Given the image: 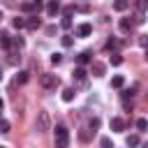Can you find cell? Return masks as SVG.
Instances as JSON below:
<instances>
[{"mask_svg": "<svg viewBox=\"0 0 148 148\" xmlns=\"http://www.w3.org/2000/svg\"><path fill=\"white\" fill-rule=\"evenodd\" d=\"M53 132H56V146H58V148H65V146L69 143V132H67V127H65V125H58Z\"/></svg>", "mask_w": 148, "mask_h": 148, "instance_id": "cell-1", "label": "cell"}, {"mask_svg": "<svg viewBox=\"0 0 148 148\" xmlns=\"http://www.w3.org/2000/svg\"><path fill=\"white\" fill-rule=\"evenodd\" d=\"M39 83H42L46 90H56V88L60 86V79H58L56 74H42V76H39Z\"/></svg>", "mask_w": 148, "mask_h": 148, "instance_id": "cell-2", "label": "cell"}, {"mask_svg": "<svg viewBox=\"0 0 148 148\" xmlns=\"http://www.w3.org/2000/svg\"><path fill=\"white\" fill-rule=\"evenodd\" d=\"M37 130L39 132H49L51 130V120H49V113L46 111H39L37 113Z\"/></svg>", "mask_w": 148, "mask_h": 148, "instance_id": "cell-3", "label": "cell"}, {"mask_svg": "<svg viewBox=\"0 0 148 148\" xmlns=\"http://www.w3.org/2000/svg\"><path fill=\"white\" fill-rule=\"evenodd\" d=\"M25 28H28V30H39V28H42L39 16H37V14H35V16H28V18H25Z\"/></svg>", "mask_w": 148, "mask_h": 148, "instance_id": "cell-4", "label": "cell"}, {"mask_svg": "<svg viewBox=\"0 0 148 148\" xmlns=\"http://www.w3.org/2000/svg\"><path fill=\"white\" fill-rule=\"evenodd\" d=\"M58 12H60V2H58V0H51V2L46 5V14H49V16H56Z\"/></svg>", "mask_w": 148, "mask_h": 148, "instance_id": "cell-5", "label": "cell"}, {"mask_svg": "<svg viewBox=\"0 0 148 148\" xmlns=\"http://www.w3.org/2000/svg\"><path fill=\"white\" fill-rule=\"evenodd\" d=\"M90 32H92V25H90V23H81V25L76 28V35H79V37H88Z\"/></svg>", "mask_w": 148, "mask_h": 148, "instance_id": "cell-6", "label": "cell"}, {"mask_svg": "<svg viewBox=\"0 0 148 148\" xmlns=\"http://www.w3.org/2000/svg\"><path fill=\"white\" fill-rule=\"evenodd\" d=\"M90 69H92V74H95V76H104L106 65H104V62H92V65H90Z\"/></svg>", "mask_w": 148, "mask_h": 148, "instance_id": "cell-7", "label": "cell"}, {"mask_svg": "<svg viewBox=\"0 0 148 148\" xmlns=\"http://www.w3.org/2000/svg\"><path fill=\"white\" fill-rule=\"evenodd\" d=\"M92 134H95V130H90V127H83V130H81V132H79V139H81V141H83V143H88V141H90V136H92Z\"/></svg>", "mask_w": 148, "mask_h": 148, "instance_id": "cell-8", "label": "cell"}, {"mask_svg": "<svg viewBox=\"0 0 148 148\" xmlns=\"http://www.w3.org/2000/svg\"><path fill=\"white\" fill-rule=\"evenodd\" d=\"M118 28H120V32H130V30L134 28V23H132L130 18H120V23H118Z\"/></svg>", "mask_w": 148, "mask_h": 148, "instance_id": "cell-9", "label": "cell"}, {"mask_svg": "<svg viewBox=\"0 0 148 148\" xmlns=\"http://www.w3.org/2000/svg\"><path fill=\"white\" fill-rule=\"evenodd\" d=\"M90 60H92V53H90V51H83V53H79V58H76L79 65H88Z\"/></svg>", "mask_w": 148, "mask_h": 148, "instance_id": "cell-10", "label": "cell"}, {"mask_svg": "<svg viewBox=\"0 0 148 148\" xmlns=\"http://www.w3.org/2000/svg\"><path fill=\"white\" fill-rule=\"evenodd\" d=\"M111 130H113V132H123V130H125L123 118H111Z\"/></svg>", "mask_w": 148, "mask_h": 148, "instance_id": "cell-11", "label": "cell"}, {"mask_svg": "<svg viewBox=\"0 0 148 148\" xmlns=\"http://www.w3.org/2000/svg\"><path fill=\"white\" fill-rule=\"evenodd\" d=\"M72 76H74V81H86V69H83V65H79Z\"/></svg>", "mask_w": 148, "mask_h": 148, "instance_id": "cell-12", "label": "cell"}, {"mask_svg": "<svg viewBox=\"0 0 148 148\" xmlns=\"http://www.w3.org/2000/svg\"><path fill=\"white\" fill-rule=\"evenodd\" d=\"M74 95H76V92H74V88H65V90H62V102H72V99H74Z\"/></svg>", "mask_w": 148, "mask_h": 148, "instance_id": "cell-13", "label": "cell"}, {"mask_svg": "<svg viewBox=\"0 0 148 148\" xmlns=\"http://www.w3.org/2000/svg\"><path fill=\"white\" fill-rule=\"evenodd\" d=\"M0 44H2V49H12V39L7 32H0Z\"/></svg>", "mask_w": 148, "mask_h": 148, "instance_id": "cell-14", "label": "cell"}, {"mask_svg": "<svg viewBox=\"0 0 148 148\" xmlns=\"http://www.w3.org/2000/svg\"><path fill=\"white\" fill-rule=\"evenodd\" d=\"M127 7H130L127 0H116V2H113V9H116V12H125Z\"/></svg>", "mask_w": 148, "mask_h": 148, "instance_id": "cell-15", "label": "cell"}, {"mask_svg": "<svg viewBox=\"0 0 148 148\" xmlns=\"http://www.w3.org/2000/svg\"><path fill=\"white\" fill-rule=\"evenodd\" d=\"M143 21H146V18H143V12H139V9H136V14L132 16V23H134V25H141Z\"/></svg>", "mask_w": 148, "mask_h": 148, "instance_id": "cell-16", "label": "cell"}, {"mask_svg": "<svg viewBox=\"0 0 148 148\" xmlns=\"http://www.w3.org/2000/svg\"><path fill=\"white\" fill-rule=\"evenodd\" d=\"M111 86H113V88H123V86H125V79L118 74V76H113V79H111Z\"/></svg>", "mask_w": 148, "mask_h": 148, "instance_id": "cell-17", "label": "cell"}, {"mask_svg": "<svg viewBox=\"0 0 148 148\" xmlns=\"http://www.w3.org/2000/svg\"><path fill=\"white\" fill-rule=\"evenodd\" d=\"M125 141H127V146H139V143H141V139H139V134H130V136H127Z\"/></svg>", "mask_w": 148, "mask_h": 148, "instance_id": "cell-18", "label": "cell"}, {"mask_svg": "<svg viewBox=\"0 0 148 148\" xmlns=\"http://www.w3.org/2000/svg\"><path fill=\"white\" fill-rule=\"evenodd\" d=\"M21 9H23V12H32V9H37V12H39V7H37L32 0H30V2H23V5H21Z\"/></svg>", "mask_w": 148, "mask_h": 148, "instance_id": "cell-19", "label": "cell"}, {"mask_svg": "<svg viewBox=\"0 0 148 148\" xmlns=\"http://www.w3.org/2000/svg\"><path fill=\"white\" fill-rule=\"evenodd\" d=\"M136 130H139V132H146V130H148V120H146V118H139V120H136Z\"/></svg>", "mask_w": 148, "mask_h": 148, "instance_id": "cell-20", "label": "cell"}, {"mask_svg": "<svg viewBox=\"0 0 148 148\" xmlns=\"http://www.w3.org/2000/svg\"><path fill=\"white\" fill-rule=\"evenodd\" d=\"M12 25H14L16 30H18V28H25V18H21V16H16V18L12 21Z\"/></svg>", "mask_w": 148, "mask_h": 148, "instance_id": "cell-21", "label": "cell"}, {"mask_svg": "<svg viewBox=\"0 0 148 148\" xmlns=\"http://www.w3.org/2000/svg\"><path fill=\"white\" fill-rule=\"evenodd\" d=\"M111 65H116V67L123 65V56L120 53H111Z\"/></svg>", "mask_w": 148, "mask_h": 148, "instance_id": "cell-22", "label": "cell"}, {"mask_svg": "<svg viewBox=\"0 0 148 148\" xmlns=\"http://www.w3.org/2000/svg\"><path fill=\"white\" fill-rule=\"evenodd\" d=\"M134 92H136V88H125V90L120 92V97H123V99H127V97H134Z\"/></svg>", "mask_w": 148, "mask_h": 148, "instance_id": "cell-23", "label": "cell"}, {"mask_svg": "<svg viewBox=\"0 0 148 148\" xmlns=\"http://www.w3.org/2000/svg\"><path fill=\"white\" fill-rule=\"evenodd\" d=\"M136 9L139 12H148V0H136Z\"/></svg>", "mask_w": 148, "mask_h": 148, "instance_id": "cell-24", "label": "cell"}, {"mask_svg": "<svg viewBox=\"0 0 148 148\" xmlns=\"http://www.w3.org/2000/svg\"><path fill=\"white\" fill-rule=\"evenodd\" d=\"M28 81V72H18L16 74V83H25Z\"/></svg>", "mask_w": 148, "mask_h": 148, "instance_id": "cell-25", "label": "cell"}, {"mask_svg": "<svg viewBox=\"0 0 148 148\" xmlns=\"http://www.w3.org/2000/svg\"><path fill=\"white\" fill-rule=\"evenodd\" d=\"M12 44H14V46H18V49H23V44H25V39H23L21 35H18V37H14V42H12Z\"/></svg>", "mask_w": 148, "mask_h": 148, "instance_id": "cell-26", "label": "cell"}, {"mask_svg": "<svg viewBox=\"0 0 148 148\" xmlns=\"http://www.w3.org/2000/svg\"><path fill=\"white\" fill-rule=\"evenodd\" d=\"M51 62H53V65H60V62H62V53H53V56H51Z\"/></svg>", "mask_w": 148, "mask_h": 148, "instance_id": "cell-27", "label": "cell"}, {"mask_svg": "<svg viewBox=\"0 0 148 148\" xmlns=\"http://www.w3.org/2000/svg\"><path fill=\"white\" fill-rule=\"evenodd\" d=\"M9 120H0V132H9Z\"/></svg>", "mask_w": 148, "mask_h": 148, "instance_id": "cell-28", "label": "cell"}, {"mask_svg": "<svg viewBox=\"0 0 148 148\" xmlns=\"http://www.w3.org/2000/svg\"><path fill=\"white\" fill-rule=\"evenodd\" d=\"M139 44H141L143 49H148V35H139Z\"/></svg>", "mask_w": 148, "mask_h": 148, "instance_id": "cell-29", "label": "cell"}, {"mask_svg": "<svg viewBox=\"0 0 148 148\" xmlns=\"http://www.w3.org/2000/svg\"><path fill=\"white\" fill-rule=\"evenodd\" d=\"M60 25H62V28H65V30H67V28H72V18H69V16H65V18H62V23H60Z\"/></svg>", "mask_w": 148, "mask_h": 148, "instance_id": "cell-30", "label": "cell"}, {"mask_svg": "<svg viewBox=\"0 0 148 148\" xmlns=\"http://www.w3.org/2000/svg\"><path fill=\"white\" fill-rule=\"evenodd\" d=\"M72 44H74V42H72V37H69V35H65V37H62V46H72Z\"/></svg>", "mask_w": 148, "mask_h": 148, "instance_id": "cell-31", "label": "cell"}, {"mask_svg": "<svg viewBox=\"0 0 148 148\" xmlns=\"http://www.w3.org/2000/svg\"><path fill=\"white\" fill-rule=\"evenodd\" d=\"M104 49H106V51H111V49H116V39H109V42H106V46H104Z\"/></svg>", "mask_w": 148, "mask_h": 148, "instance_id": "cell-32", "label": "cell"}, {"mask_svg": "<svg viewBox=\"0 0 148 148\" xmlns=\"http://www.w3.org/2000/svg\"><path fill=\"white\" fill-rule=\"evenodd\" d=\"M88 127H90V130H97V127H99V120H97V118H92V120H90V125H88Z\"/></svg>", "mask_w": 148, "mask_h": 148, "instance_id": "cell-33", "label": "cell"}, {"mask_svg": "<svg viewBox=\"0 0 148 148\" xmlns=\"http://www.w3.org/2000/svg\"><path fill=\"white\" fill-rule=\"evenodd\" d=\"M99 143H102V146H104V148H109V146H113V143H111V139H109V136H104V139H102V141H99Z\"/></svg>", "mask_w": 148, "mask_h": 148, "instance_id": "cell-34", "label": "cell"}, {"mask_svg": "<svg viewBox=\"0 0 148 148\" xmlns=\"http://www.w3.org/2000/svg\"><path fill=\"white\" fill-rule=\"evenodd\" d=\"M72 12H74V7H65V9H62V14H65V16H72Z\"/></svg>", "mask_w": 148, "mask_h": 148, "instance_id": "cell-35", "label": "cell"}, {"mask_svg": "<svg viewBox=\"0 0 148 148\" xmlns=\"http://www.w3.org/2000/svg\"><path fill=\"white\" fill-rule=\"evenodd\" d=\"M2 106H5V102H2V99H0V111H2Z\"/></svg>", "mask_w": 148, "mask_h": 148, "instance_id": "cell-36", "label": "cell"}, {"mask_svg": "<svg viewBox=\"0 0 148 148\" xmlns=\"http://www.w3.org/2000/svg\"><path fill=\"white\" fill-rule=\"evenodd\" d=\"M0 81H2V69H0Z\"/></svg>", "mask_w": 148, "mask_h": 148, "instance_id": "cell-37", "label": "cell"}, {"mask_svg": "<svg viewBox=\"0 0 148 148\" xmlns=\"http://www.w3.org/2000/svg\"><path fill=\"white\" fill-rule=\"evenodd\" d=\"M146 60H148V49H146Z\"/></svg>", "mask_w": 148, "mask_h": 148, "instance_id": "cell-38", "label": "cell"}, {"mask_svg": "<svg viewBox=\"0 0 148 148\" xmlns=\"http://www.w3.org/2000/svg\"><path fill=\"white\" fill-rule=\"evenodd\" d=\"M0 21H2V12H0Z\"/></svg>", "mask_w": 148, "mask_h": 148, "instance_id": "cell-39", "label": "cell"}]
</instances>
